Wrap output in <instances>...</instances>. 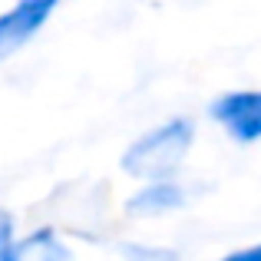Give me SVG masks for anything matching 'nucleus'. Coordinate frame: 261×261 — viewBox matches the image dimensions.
<instances>
[{
  "mask_svg": "<svg viewBox=\"0 0 261 261\" xmlns=\"http://www.w3.org/2000/svg\"><path fill=\"white\" fill-rule=\"evenodd\" d=\"M212 119L238 142L261 139V89H231L212 102Z\"/></svg>",
  "mask_w": 261,
  "mask_h": 261,
  "instance_id": "obj_2",
  "label": "nucleus"
},
{
  "mask_svg": "<svg viewBox=\"0 0 261 261\" xmlns=\"http://www.w3.org/2000/svg\"><path fill=\"white\" fill-rule=\"evenodd\" d=\"M122 258L126 261H182L178 251L162 248V245H126V248H122Z\"/></svg>",
  "mask_w": 261,
  "mask_h": 261,
  "instance_id": "obj_6",
  "label": "nucleus"
},
{
  "mask_svg": "<svg viewBox=\"0 0 261 261\" xmlns=\"http://www.w3.org/2000/svg\"><path fill=\"white\" fill-rule=\"evenodd\" d=\"M0 261H73V255L53 228H37L23 238H13Z\"/></svg>",
  "mask_w": 261,
  "mask_h": 261,
  "instance_id": "obj_5",
  "label": "nucleus"
},
{
  "mask_svg": "<svg viewBox=\"0 0 261 261\" xmlns=\"http://www.w3.org/2000/svg\"><path fill=\"white\" fill-rule=\"evenodd\" d=\"M222 261H261V242L248 245V248H238V251H228Z\"/></svg>",
  "mask_w": 261,
  "mask_h": 261,
  "instance_id": "obj_8",
  "label": "nucleus"
},
{
  "mask_svg": "<svg viewBox=\"0 0 261 261\" xmlns=\"http://www.w3.org/2000/svg\"><path fill=\"white\" fill-rule=\"evenodd\" d=\"M182 202H185V192L178 182H172V178H152V182H142L126 198V215L159 218V215H169V212L182 208Z\"/></svg>",
  "mask_w": 261,
  "mask_h": 261,
  "instance_id": "obj_4",
  "label": "nucleus"
},
{
  "mask_svg": "<svg viewBox=\"0 0 261 261\" xmlns=\"http://www.w3.org/2000/svg\"><path fill=\"white\" fill-rule=\"evenodd\" d=\"M50 13L53 10H46V7H40V4H30V0H17L10 10L0 13V63H7L13 53L23 50V46L43 30Z\"/></svg>",
  "mask_w": 261,
  "mask_h": 261,
  "instance_id": "obj_3",
  "label": "nucleus"
},
{
  "mask_svg": "<svg viewBox=\"0 0 261 261\" xmlns=\"http://www.w3.org/2000/svg\"><path fill=\"white\" fill-rule=\"evenodd\" d=\"M195 139V126L189 119H169L162 126L142 133L122 155V172L136 182H152V178H172V172L185 162Z\"/></svg>",
  "mask_w": 261,
  "mask_h": 261,
  "instance_id": "obj_1",
  "label": "nucleus"
},
{
  "mask_svg": "<svg viewBox=\"0 0 261 261\" xmlns=\"http://www.w3.org/2000/svg\"><path fill=\"white\" fill-rule=\"evenodd\" d=\"M13 238H17V222H13V215L0 205V258H4L7 248H10Z\"/></svg>",
  "mask_w": 261,
  "mask_h": 261,
  "instance_id": "obj_7",
  "label": "nucleus"
}]
</instances>
